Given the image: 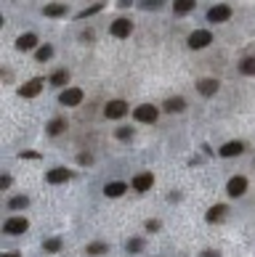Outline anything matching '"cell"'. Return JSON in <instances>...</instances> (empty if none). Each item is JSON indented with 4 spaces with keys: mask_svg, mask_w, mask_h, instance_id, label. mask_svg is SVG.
I'll list each match as a JSON object with an SVG mask.
<instances>
[{
    "mask_svg": "<svg viewBox=\"0 0 255 257\" xmlns=\"http://www.w3.org/2000/svg\"><path fill=\"white\" fill-rule=\"evenodd\" d=\"M27 204H29V199L24 196V193H21V196H11V201H8L11 209H24Z\"/></svg>",
    "mask_w": 255,
    "mask_h": 257,
    "instance_id": "obj_25",
    "label": "cell"
},
{
    "mask_svg": "<svg viewBox=\"0 0 255 257\" xmlns=\"http://www.w3.org/2000/svg\"><path fill=\"white\" fill-rule=\"evenodd\" d=\"M104 8V3H96V5H90V8H85V11H80V13H77V19H88V16H93V13H98V11H101Z\"/></svg>",
    "mask_w": 255,
    "mask_h": 257,
    "instance_id": "obj_26",
    "label": "cell"
},
{
    "mask_svg": "<svg viewBox=\"0 0 255 257\" xmlns=\"http://www.w3.org/2000/svg\"><path fill=\"white\" fill-rule=\"evenodd\" d=\"M202 257H221L218 252H210V249H207V252H202Z\"/></svg>",
    "mask_w": 255,
    "mask_h": 257,
    "instance_id": "obj_36",
    "label": "cell"
},
{
    "mask_svg": "<svg viewBox=\"0 0 255 257\" xmlns=\"http://www.w3.org/2000/svg\"><path fill=\"white\" fill-rule=\"evenodd\" d=\"M239 72L247 74V77H253V74H255V59H253V56L242 59V64H239Z\"/></svg>",
    "mask_w": 255,
    "mask_h": 257,
    "instance_id": "obj_22",
    "label": "cell"
},
{
    "mask_svg": "<svg viewBox=\"0 0 255 257\" xmlns=\"http://www.w3.org/2000/svg\"><path fill=\"white\" fill-rule=\"evenodd\" d=\"M19 157L21 159H40V154H37V151H21Z\"/></svg>",
    "mask_w": 255,
    "mask_h": 257,
    "instance_id": "obj_31",
    "label": "cell"
},
{
    "mask_svg": "<svg viewBox=\"0 0 255 257\" xmlns=\"http://www.w3.org/2000/svg\"><path fill=\"white\" fill-rule=\"evenodd\" d=\"M40 90H43V77H32L29 82H24V85L19 88V96H21V98H35Z\"/></svg>",
    "mask_w": 255,
    "mask_h": 257,
    "instance_id": "obj_8",
    "label": "cell"
},
{
    "mask_svg": "<svg viewBox=\"0 0 255 257\" xmlns=\"http://www.w3.org/2000/svg\"><path fill=\"white\" fill-rule=\"evenodd\" d=\"M197 8V0H173V13L175 16H186Z\"/></svg>",
    "mask_w": 255,
    "mask_h": 257,
    "instance_id": "obj_15",
    "label": "cell"
},
{
    "mask_svg": "<svg viewBox=\"0 0 255 257\" xmlns=\"http://www.w3.org/2000/svg\"><path fill=\"white\" fill-rule=\"evenodd\" d=\"M144 249V239H130L128 241V252H141Z\"/></svg>",
    "mask_w": 255,
    "mask_h": 257,
    "instance_id": "obj_28",
    "label": "cell"
},
{
    "mask_svg": "<svg viewBox=\"0 0 255 257\" xmlns=\"http://www.w3.org/2000/svg\"><path fill=\"white\" fill-rule=\"evenodd\" d=\"M146 231H160V220H146Z\"/></svg>",
    "mask_w": 255,
    "mask_h": 257,
    "instance_id": "obj_33",
    "label": "cell"
},
{
    "mask_svg": "<svg viewBox=\"0 0 255 257\" xmlns=\"http://www.w3.org/2000/svg\"><path fill=\"white\" fill-rule=\"evenodd\" d=\"M133 117H136V122H146V125H152V122H157L160 109L154 106V104H141V106H136V109H133Z\"/></svg>",
    "mask_w": 255,
    "mask_h": 257,
    "instance_id": "obj_2",
    "label": "cell"
},
{
    "mask_svg": "<svg viewBox=\"0 0 255 257\" xmlns=\"http://www.w3.org/2000/svg\"><path fill=\"white\" fill-rule=\"evenodd\" d=\"M226 215H229V207H226V204H213L210 209H207L205 220H207V223H221Z\"/></svg>",
    "mask_w": 255,
    "mask_h": 257,
    "instance_id": "obj_14",
    "label": "cell"
},
{
    "mask_svg": "<svg viewBox=\"0 0 255 257\" xmlns=\"http://www.w3.org/2000/svg\"><path fill=\"white\" fill-rule=\"evenodd\" d=\"M3 257H21V255H19V252H5Z\"/></svg>",
    "mask_w": 255,
    "mask_h": 257,
    "instance_id": "obj_37",
    "label": "cell"
},
{
    "mask_svg": "<svg viewBox=\"0 0 255 257\" xmlns=\"http://www.w3.org/2000/svg\"><path fill=\"white\" fill-rule=\"evenodd\" d=\"M109 252V247L104 244V241H93V244H88V255L96 257V255H106Z\"/></svg>",
    "mask_w": 255,
    "mask_h": 257,
    "instance_id": "obj_23",
    "label": "cell"
},
{
    "mask_svg": "<svg viewBox=\"0 0 255 257\" xmlns=\"http://www.w3.org/2000/svg\"><path fill=\"white\" fill-rule=\"evenodd\" d=\"M117 5H120V8H130V5H133V0H117Z\"/></svg>",
    "mask_w": 255,
    "mask_h": 257,
    "instance_id": "obj_34",
    "label": "cell"
},
{
    "mask_svg": "<svg viewBox=\"0 0 255 257\" xmlns=\"http://www.w3.org/2000/svg\"><path fill=\"white\" fill-rule=\"evenodd\" d=\"M67 82H69V72H67V69L53 72V77H51V85H53V88H64Z\"/></svg>",
    "mask_w": 255,
    "mask_h": 257,
    "instance_id": "obj_21",
    "label": "cell"
},
{
    "mask_svg": "<svg viewBox=\"0 0 255 257\" xmlns=\"http://www.w3.org/2000/svg\"><path fill=\"white\" fill-rule=\"evenodd\" d=\"M43 249H45V252H59V249H61V239H59V236L48 239V241L43 244Z\"/></svg>",
    "mask_w": 255,
    "mask_h": 257,
    "instance_id": "obj_27",
    "label": "cell"
},
{
    "mask_svg": "<svg viewBox=\"0 0 255 257\" xmlns=\"http://www.w3.org/2000/svg\"><path fill=\"white\" fill-rule=\"evenodd\" d=\"M125 114H128V104H125V101H120V98L106 101V106H104V117H106V120H120V117H125Z\"/></svg>",
    "mask_w": 255,
    "mask_h": 257,
    "instance_id": "obj_5",
    "label": "cell"
},
{
    "mask_svg": "<svg viewBox=\"0 0 255 257\" xmlns=\"http://www.w3.org/2000/svg\"><path fill=\"white\" fill-rule=\"evenodd\" d=\"M242 151H245V143H242V141H229V143H223V146H221V151H218V154L229 159V157H239Z\"/></svg>",
    "mask_w": 255,
    "mask_h": 257,
    "instance_id": "obj_13",
    "label": "cell"
},
{
    "mask_svg": "<svg viewBox=\"0 0 255 257\" xmlns=\"http://www.w3.org/2000/svg\"><path fill=\"white\" fill-rule=\"evenodd\" d=\"M162 3H165V0H144V8L146 11H149V8L154 11V8H162Z\"/></svg>",
    "mask_w": 255,
    "mask_h": 257,
    "instance_id": "obj_30",
    "label": "cell"
},
{
    "mask_svg": "<svg viewBox=\"0 0 255 257\" xmlns=\"http://www.w3.org/2000/svg\"><path fill=\"white\" fill-rule=\"evenodd\" d=\"M231 19V5L229 3H215L210 11H207V21L210 24H223V21Z\"/></svg>",
    "mask_w": 255,
    "mask_h": 257,
    "instance_id": "obj_4",
    "label": "cell"
},
{
    "mask_svg": "<svg viewBox=\"0 0 255 257\" xmlns=\"http://www.w3.org/2000/svg\"><path fill=\"white\" fill-rule=\"evenodd\" d=\"M51 56H53V48H51V45H40V48L35 51V59L40 61V64H43V61H48Z\"/></svg>",
    "mask_w": 255,
    "mask_h": 257,
    "instance_id": "obj_24",
    "label": "cell"
},
{
    "mask_svg": "<svg viewBox=\"0 0 255 257\" xmlns=\"http://www.w3.org/2000/svg\"><path fill=\"white\" fill-rule=\"evenodd\" d=\"M0 186H3V189H8V186H11V178H8V175H3V181H0Z\"/></svg>",
    "mask_w": 255,
    "mask_h": 257,
    "instance_id": "obj_35",
    "label": "cell"
},
{
    "mask_svg": "<svg viewBox=\"0 0 255 257\" xmlns=\"http://www.w3.org/2000/svg\"><path fill=\"white\" fill-rule=\"evenodd\" d=\"M77 162H80V165H90V162H93V157H90V154H80V157H77Z\"/></svg>",
    "mask_w": 255,
    "mask_h": 257,
    "instance_id": "obj_32",
    "label": "cell"
},
{
    "mask_svg": "<svg viewBox=\"0 0 255 257\" xmlns=\"http://www.w3.org/2000/svg\"><path fill=\"white\" fill-rule=\"evenodd\" d=\"M221 88V82L215 80V77H202V80L197 82V90H199V96H215Z\"/></svg>",
    "mask_w": 255,
    "mask_h": 257,
    "instance_id": "obj_10",
    "label": "cell"
},
{
    "mask_svg": "<svg viewBox=\"0 0 255 257\" xmlns=\"http://www.w3.org/2000/svg\"><path fill=\"white\" fill-rule=\"evenodd\" d=\"M45 178H48V183L59 186V183H67L69 178H72V173H69L67 167H53V170H48V173H45Z\"/></svg>",
    "mask_w": 255,
    "mask_h": 257,
    "instance_id": "obj_12",
    "label": "cell"
},
{
    "mask_svg": "<svg viewBox=\"0 0 255 257\" xmlns=\"http://www.w3.org/2000/svg\"><path fill=\"white\" fill-rule=\"evenodd\" d=\"M104 193H106L109 199H117V196H122V193H128V183H122V181L106 183V186H104Z\"/></svg>",
    "mask_w": 255,
    "mask_h": 257,
    "instance_id": "obj_16",
    "label": "cell"
},
{
    "mask_svg": "<svg viewBox=\"0 0 255 257\" xmlns=\"http://www.w3.org/2000/svg\"><path fill=\"white\" fill-rule=\"evenodd\" d=\"M27 228H29V223H27V217H21V215H13L3 223V233H8V236H21Z\"/></svg>",
    "mask_w": 255,
    "mask_h": 257,
    "instance_id": "obj_3",
    "label": "cell"
},
{
    "mask_svg": "<svg viewBox=\"0 0 255 257\" xmlns=\"http://www.w3.org/2000/svg\"><path fill=\"white\" fill-rule=\"evenodd\" d=\"M186 43H189L191 51H202V48H207V45H213V32L210 29H194Z\"/></svg>",
    "mask_w": 255,
    "mask_h": 257,
    "instance_id": "obj_1",
    "label": "cell"
},
{
    "mask_svg": "<svg viewBox=\"0 0 255 257\" xmlns=\"http://www.w3.org/2000/svg\"><path fill=\"white\" fill-rule=\"evenodd\" d=\"M64 13H67V3H48L43 8V16H48V19H59Z\"/></svg>",
    "mask_w": 255,
    "mask_h": 257,
    "instance_id": "obj_17",
    "label": "cell"
},
{
    "mask_svg": "<svg viewBox=\"0 0 255 257\" xmlns=\"http://www.w3.org/2000/svg\"><path fill=\"white\" fill-rule=\"evenodd\" d=\"M37 45V35H32V32H27V35H19V40H16V48L24 53V51H32Z\"/></svg>",
    "mask_w": 255,
    "mask_h": 257,
    "instance_id": "obj_18",
    "label": "cell"
},
{
    "mask_svg": "<svg viewBox=\"0 0 255 257\" xmlns=\"http://www.w3.org/2000/svg\"><path fill=\"white\" fill-rule=\"evenodd\" d=\"M130 186H133V189H136L138 193H146V191H149L152 186H154V175H152V173H138V175L133 178V183H130Z\"/></svg>",
    "mask_w": 255,
    "mask_h": 257,
    "instance_id": "obj_11",
    "label": "cell"
},
{
    "mask_svg": "<svg viewBox=\"0 0 255 257\" xmlns=\"http://www.w3.org/2000/svg\"><path fill=\"white\" fill-rule=\"evenodd\" d=\"M83 101V88H64L59 93V104L61 106H77Z\"/></svg>",
    "mask_w": 255,
    "mask_h": 257,
    "instance_id": "obj_6",
    "label": "cell"
},
{
    "mask_svg": "<svg viewBox=\"0 0 255 257\" xmlns=\"http://www.w3.org/2000/svg\"><path fill=\"white\" fill-rule=\"evenodd\" d=\"M226 191H229V196H234V199L245 196V191H247V178H242V175H234V178L229 181Z\"/></svg>",
    "mask_w": 255,
    "mask_h": 257,
    "instance_id": "obj_9",
    "label": "cell"
},
{
    "mask_svg": "<svg viewBox=\"0 0 255 257\" xmlns=\"http://www.w3.org/2000/svg\"><path fill=\"white\" fill-rule=\"evenodd\" d=\"M109 32L114 37H120V40H125V37H130V32H133V21H130V19H114L112 27H109Z\"/></svg>",
    "mask_w": 255,
    "mask_h": 257,
    "instance_id": "obj_7",
    "label": "cell"
},
{
    "mask_svg": "<svg viewBox=\"0 0 255 257\" xmlns=\"http://www.w3.org/2000/svg\"><path fill=\"white\" fill-rule=\"evenodd\" d=\"M45 130H48L51 138H56V135H61L67 130V120H64V117H56V120L48 122V128H45Z\"/></svg>",
    "mask_w": 255,
    "mask_h": 257,
    "instance_id": "obj_20",
    "label": "cell"
},
{
    "mask_svg": "<svg viewBox=\"0 0 255 257\" xmlns=\"http://www.w3.org/2000/svg\"><path fill=\"white\" fill-rule=\"evenodd\" d=\"M183 109H186V101H183L181 96H173V98L165 101V112L168 114H178V112H183Z\"/></svg>",
    "mask_w": 255,
    "mask_h": 257,
    "instance_id": "obj_19",
    "label": "cell"
},
{
    "mask_svg": "<svg viewBox=\"0 0 255 257\" xmlns=\"http://www.w3.org/2000/svg\"><path fill=\"white\" fill-rule=\"evenodd\" d=\"M114 135H117L120 141H128V138L133 135V128H117V133H114Z\"/></svg>",
    "mask_w": 255,
    "mask_h": 257,
    "instance_id": "obj_29",
    "label": "cell"
}]
</instances>
